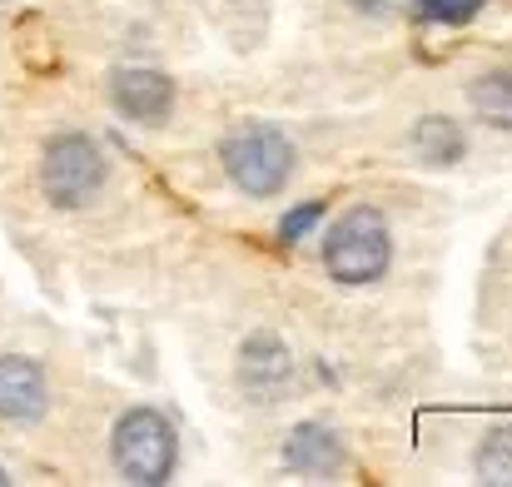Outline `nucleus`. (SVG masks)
Wrapping results in <instances>:
<instances>
[{
    "mask_svg": "<svg viewBox=\"0 0 512 487\" xmlns=\"http://www.w3.org/2000/svg\"><path fill=\"white\" fill-rule=\"evenodd\" d=\"M45 408H50V388H45L40 363L5 353L0 358V418L5 423H40Z\"/></svg>",
    "mask_w": 512,
    "mask_h": 487,
    "instance_id": "423d86ee",
    "label": "nucleus"
},
{
    "mask_svg": "<svg viewBox=\"0 0 512 487\" xmlns=\"http://www.w3.org/2000/svg\"><path fill=\"white\" fill-rule=\"evenodd\" d=\"M413 150H418V160L428 164H458L468 140H463V130L448 115H428V120L413 125Z\"/></svg>",
    "mask_w": 512,
    "mask_h": 487,
    "instance_id": "1a4fd4ad",
    "label": "nucleus"
},
{
    "mask_svg": "<svg viewBox=\"0 0 512 487\" xmlns=\"http://www.w3.org/2000/svg\"><path fill=\"white\" fill-rule=\"evenodd\" d=\"M319 214H324V199H309V204L289 209V214H284V224H279V239H284V244H299V239L319 224Z\"/></svg>",
    "mask_w": 512,
    "mask_h": 487,
    "instance_id": "ddd939ff",
    "label": "nucleus"
},
{
    "mask_svg": "<svg viewBox=\"0 0 512 487\" xmlns=\"http://www.w3.org/2000/svg\"><path fill=\"white\" fill-rule=\"evenodd\" d=\"M105 184V155L90 135H55L40 155V189L60 209H80Z\"/></svg>",
    "mask_w": 512,
    "mask_h": 487,
    "instance_id": "20e7f679",
    "label": "nucleus"
},
{
    "mask_svg": "<svg viewBox=\"0 0 512 487\" xmlns=\"http://www.w3.org/2000/svg\"><path fill=\"white\" fill-rule=\"evenodd\" d=\"M219 160H224V174L249 199H274L294 174V145L284 130H274L264 120H244L219 140Z\"/></svg>",
    "mask_w": 512,
    "mask_h": 487,
    "instance_id": "f257e3e1",
    "label": "nucleus"
},
{
    "mask_svg": "<svg viewBox=\"0 0 512 487\" xmlns=\"http://www.w3.org/2000/svg\"><path fill=\"white\" fill-rule=\"evenodd\" d=\"M5 483H10V478H5V473H0V487H5Z\"/></svg>",
    "mask_w": 512,
    "mask_h": 487,
    "instance_id": "2eb2a0df",
    "label": "nucleus"
},
{
    "mask_svg": "<svg viewBox=\"0 0 512 487\" xmlns=\"http://www.w3.org/2000/svg\"><path fill=\"white\" fill-rule=\"evenodd\" d=\"M483 5H488V0H413V10H418L423 20H443V25H463V20H473Z\"/></svg>",
    "mask_w": 512,
    "mask_h": 487,
    "instance_id": "f8f14e48",
    "label": "nucleus"
},
{
    "mask_svg": "<svg viewBox=\"0 0 512 487\" xmlns=\"http://www.w3.org/2000/svg\"><path fill=\"white\" fill-rule=\"evenodd\" d=\"M393 264V234L383 224L378 209L358 204L334 219V229L324 234V269L339 279V284H378Z\"/></svg>",
    "mask_w": 512,
    "mask_h": 487,
    "instance_id": "f03ea898",
    "label": "nucleus"
},
{
    "mask_svg": "<svg viewBox=\"0 0 512 487\" xmlns=\"http://www.w3.org/2000/svg\"><path fill=\"white\" fill-rule=\"evenodd\" d=\"M110 458H115V468H120L125 483H135V487L170 483L174 458H179L170 418L155 413V408H130V413H120V423H115V433H110Z\"/></svg>",
    "mask_w": 512,
    "mask_h": 487,
    "instance_id": "7ed1b4c3",
    "label": "nucleus"
},
{
    "mask_svg": "<svg viewBox=\"0 0 512 487\" xmlns=\"http://www.w3.org/2000/svg\"><path fill=\"white\" fill-rule=\"evenodd\" d=\"M289 373H294V358H289V348L279 343V333H254V338L244 343V353H239V378H244L249 393L274 398V393L289 383Z\"/></svg>",
    "mask_w": 512,
    "mask_h": 487,
    "instance_id": "6e6552de",
    "label": "nucleus"
},
{
    "mask_svg": "<svg viewBox=\"0 0 512 487\" xmlns=\"http://www.w3.org/2000/svg\"><path fill=\"white\" fill-rule=\"evenodd\" d=\"M468 100H473V115H478L483 125L512 130V70H488V75H478L473 90H468Z\"/></svg>",
    "mask_w": 512,
    "mask_h": 487,
    "instance_id": "9d476101",
    "label": "nucleus"
},
{
    "mask_svg": "<svg viewBox=\"0 0 512 487\" xmlns=\"http://www.w3.org/2000/svg\"><path fill=\"white\" fill-rule=\"evenodd\" d=\"M353 10H363V15H388V10H398V0H348Z\"/></svg>",
    "mask_w": 512,
    "mask_h": 487,
    "instance_id": "4468645a",
    "label": "nucleus"
},
{
    "mask_svg": "<svg viewBox=\"0 0 512 487\" xmlns=\"http://www.w3.org/2000/svg\"><path fill=\"white\" fill-rule=\"evenodd\" d=\"M478 478L483 483H512V428H493L478 448Z\"/></svg>",
    "mask_w": 512,
    "mask_h": 487,
    "instance_id": "9b49d317",
    "label": "nucleus"
},
{
    "mask_svg": "<svg viewBox=\"0 0 512 487\" xmlns=\"http://www.w3.org/2000/svg\"><path fill=\"white\" fill-rule=\"evenodd\" d=\"M110 100L135 125H165L174 110V80L150 65H120L110 75Z\"/></svg>",
    "mask_w": 512,
    "mask_h": 487,
    "instance_id": "39448f33",
    "label": "nucleus"
},
{
    "mask_svg": "<svg viewBox=\"0 0 512 487\" xmlns=\"http://www.w3.org/2000/svg\"><path fill=\"white\" fill-rule=\"evenodd\" d=\"M284 463H289L294 473H304V478H334V473H343L348 453H343V438L334 428H324V423H299V428L289 433V443H284Z\"/></svg>",
    "mask_w": 512,
    "mask_h": 487,
    "instance_id": "0eeeda50",
    "label": "nucleus"
}]
</instances>
